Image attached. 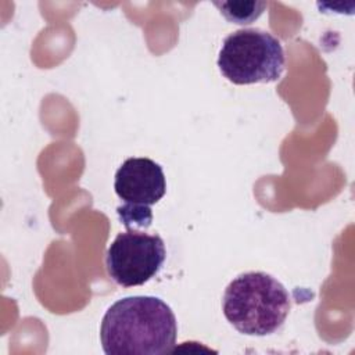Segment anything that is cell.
<instances>
[{
	"label": "cell",
	"mask_w": 355,
	"mask_h": 355,
	"mask_svg": "<svg viewBox=\"0 0 355 355\" xmlns=\"http://www.w3.org/2000/svg\"><path fill=\"white\" fill-rule=\"evenodd\" d=\"M178 322L158 297L133 295L115 301L104 313L100 340L107 355H161L176 344Z\"/></svg>",
	"instance_id": "cell-1"
},
{
	"label": "cell",
	"mask_w": 355,
	"mask_h": 355,
	"mask_svg": "<svg viewBox=\"0 0 355 355\" xmlns=\"http://www.w3.org/2000/svg\"><path fill=\"white\" fill-rule=\"evenodd\" d=\"M286 287L265 272H247L233 279L223 294V315L240 333L268 336L277 331L290 311Z\"/></svg>",
	"instance_id": "cell-2"
},
{
	"label": "cell",
	"mask_w": 355,
	"mask_h": 355,
	"mask_svg": "<svg viewBox=\"0 0 355 355\" xmlns=\"http://www.w3.org/2000/svg\"><path fill=\"white\" fill-rule=\"evenodd\" d=\"M284 50L277 37L258 29H239L225 37L218 67L234 85L276 82L284 71Z\"/></svg>",
	"instance_id": "cell-3"
},
{
	"label": "cell",
	"mask_w": 355,
	"mask_h": 355,
	"mask_svg": "<svg viewBox=\"0 0 355 355\" xmlns=\"http://www.w3.org/2000/svg\"><path fill=\"white\" fill-rule=\"evenodd\" d=\"M114 190L123 201L116 211L126 229H147L153 220L151 205L166 191L162 166L144 157L128 158L115 172Z\"/></svg>",
	"instance_id": "cell-4"
},
{
	"label": "cell",
	"mask_w": 355,
	"mask_h": 355,
	"mask_svg": "<svg viewBox=\"0 0 355 355\" xmlns=\"http://www.w3.org/2000/svg\"><path fill=\"white\" fill-rule=\"evenodd\" d=\"M166 257L164 240L137 229L119 233L105 254L110 277L122 287L141 286L162 268Z\"/></svg>",
	"instance_id": "cell-5"
},
{
	"label": "cell",
	"mask_w": 355,
	"mask_h": 355,
	"mask_svg": "<svg viewBox=\"0 0 355 355\" xmlns=\"http://www.w3.org/2000/svg\"><path fill=\"white\" fill-rule=\"evenodd\" d=\"M214 6H216L220 11V14L233 24L239 25H247L254 22L261 17L263 10L266 8L265 1H215Z\"/></svg>",
	"instance_id": "cell-6"
}]
</instances>
